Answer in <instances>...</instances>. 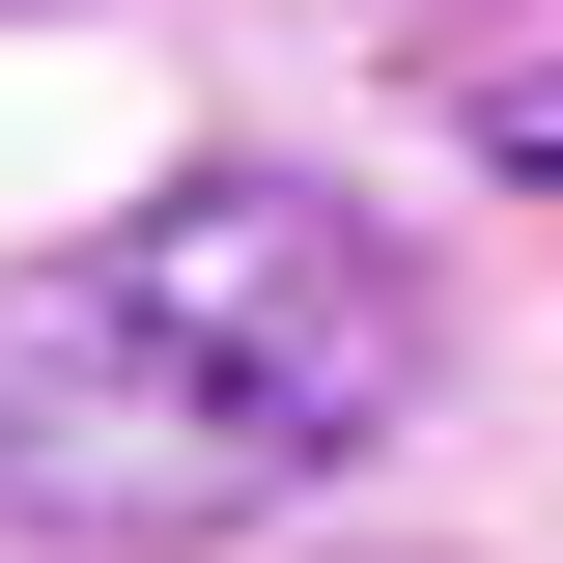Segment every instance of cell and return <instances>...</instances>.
<instances>
[{
	"label": "cell",
	"instance_id": "obj_2",
	"mask_svg": "<svg viewBox=\"0 0 563 563\" xmlns=\"http://www.w3.org/2000/svg\"><path fill=\"white\" fill-rule=\"evenodd\" d=\"M479 141H507V169L563 198V57H536V85H479Z\"/></svg>",
	"mask_w": 563,
	"mask_h": 563
},
{
	"label": "cell",
	"instance_id": "obj_1",
	"mask_svg": "<svg viewBox=\"0 0 563 563\" xmlns=\"http://www.w3.org/2000/svg\"><path fill=\"white\" fill-rule=\"evenodd\" d=\"M395 395H422V282L282 169L141 198L0 282V507H57V536H254Z\"/></svg>",
	"mask_w": 563,
	"mask_h": 563
}]
</instances>
